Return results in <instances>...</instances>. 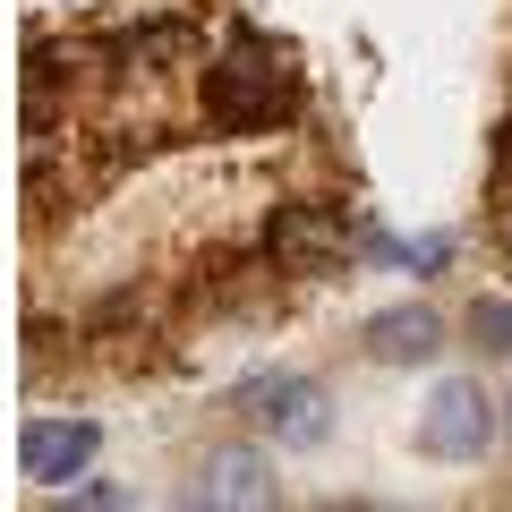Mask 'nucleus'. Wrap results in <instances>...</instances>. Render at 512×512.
Segmentation results:
<instances>
[{
  "label": "nucleus",
  "mask_w": 512,
  "mask_h": 512,
  "mask_svg": "<svg viewBox=\"0 0 512 512\" xmlns=\"http://www.w3.org/2000/svg\"><path fill=\"white\" fill-rule=\"evenodd\" d=\"M239 419L265 427L282 453H316V444L333 436V402H325V384H316L308 367H274V376H248V384H239Z\"/></svg>",
  "instance_id": "obj_3"
},
{
  "label": "nucleus",
  "mask_w": 512,
  "mask_h": 512,
  "mask_svg": "<svg viewBox=\"0 0 512 512\" xmlns=\"http://www.w3.org/2000/svg\"><path fill=\"white\" fill-rule=\"evenodd\" d=\"M504 436V410H495V393L478 376H444L436 393H427V410H419V453L427 461H453V470H470L487 444Z\"/></svg>",
  "instance_id": "obj_4"
},
{
  "label": "nucleus",
  "mask_w": 512,
  "mask_h": 512,
  "mask_svg": "<svg viewBox=\"0 0 512 512\" xmlns=\"http://www.w3.org/2000/svg\"><path fill=\"white\" fill-rule=\"evenodd\" d=\"M197 111H205V137H282L308 120V69L282 35L231 26L222 52H205L197 69Z\"/></svg>",
  "instance_id": "obj_1"
},
{
  "label": "nucleus",
  "mask_w": 512,
  "mask_h": 512,
  "mask_svg": "<svg viewBox=\"0 0 512 512\" xmlns=\"http://www.w3.org/2000/svg\"><path fill=\"white\" fill-rule=\"evenodd\" d=\"M359 350H367L376 367H427V359H444V316L427 308V299H410V308H384V316H367Z\"/></svg>",
  "instance_id": "obj_9"
},
{
  "label": "nucleus",
  "mask_w": 512,
  "mask_h": 512,
  "mask_svg": "<svg viewBox=\"0 0 512 512\" xmlns=\"http://www.w3.org/2000/svg\"><path fill=\"white\" fill-rule=\"evenodd\" d=\"M111 60H120V86H180V77L205 69V26L197 18H137L111 26Z\"/></svg>",
  "instance_id": "obj_5"
},
{
  "label": "nucleus",
  "mask_w": 512,
  "mask_h": 512,
  "mask_svg": "<svg viewBox=\"0 0 512 512\" xmlns=\"http://www.w3.org/2000/svg\"><path fill=\"white\" fill-rule=\"evenodd\" d=\"M350 248H359V214H350L342 197H316V188L265 205V231H256V256H265L282 282H325V274H342Z\"/></svg>",
  "instance_id": "obj_2"
},
{
  "label": "nucleus",
  "mask_w": 512,
  "mask_h": 512,
  "mask_svg": "<svg viewBox=\"0 0 512 512\" xmlns=\"http://www.w3.org/2000/svg\"><path fill=\"white\" fill-rule=\"evenodd\" d=\"M504 436H512V402H504Z\"/></svg>",
  "instance_id": "obj_13"
},
{
  "label": "nucleus",
  "mask_w": 512,
  "mask_h": 512,
  "mask_svg": "<svg viewBox=\"0 0 512 512\" xmlns=\"http://www.w3.org/2000/svg\"><path fill=\"white\" fill-rule=\"evenodd\" d=\"M188 504H222V512H265L282 504V478H274V453L256 444H214L188 478Z\"/></svg>",
  "instance_id": "obj_6"
},
{
  "label": "nucleus",
  "mask_w": 512,
  "mask_h": 512,
  "mask_svg": "<svg viewBox=\"0 0 512 512\" xmlns=\"http://www.w3.org/2000/svg\"><path fill=\"white\" fill-rule=\"evenodd\" d=\"M69 9H77V0H69Z\"/></svg>",
  "instance_id": "obj_14"
},
{
  "label": "nucleus",
  "mask_w": 512,
  "mask_h": 512,
  "mask_svg": "<svg viewBox=\"0 0 512 512\" xmlns=\"http://www.w3.org/2000/svg\"><path fill=\"white\" fill-rule=\"evenodd\" d=\"M393 265H410L419 282H436L444 265H453V239H444V231H427V239H393Z\"/></svg>",
  "instance_id": "obj_12"
},
{
  "label": "nucleus",
  "mask_w": 512,
  "mask_h": 512,
  "mask_svg": "<svg viewBox=\"0 0 512 512\" xmlns=\"http://www.w3.org/2000/svg\"><path fill=\"white\" fill-rule=\"evenodd\" d=\"M274 265L265 256H214V265H197V282H188V308L205 316V325H231V316H265V308H282V291H274Z\"/></svg>",
  "instance_id": "obj_7"
},
{
  "label": "nucleus",
  "mask_w": 512,
  "mask_h": 512,
  "mask_svg": "<svg viewBox=\"0 0 512 512\" xmlns=\"http://www.w3.org/2000/svg\"><path fill=\"white\" fill-rule=\"evenodd\" d=\"M461 333H470L478 359H512V299H470V316H461Z\"/></svg>",
  "instance_id": "obj_11"
},
{
  "label": "nucleus",
  "mask_w": 512,
  "mask_h": 512,
  "mask_svg": "<svg viewBox=\"0 0 512 512\" xmlns=\"http://www.w3.org/2000/svg\"><path fill=\"white\" fill-rule=\"evenodd\" d=\"M487 222H495V248L512 265V120L495 128V154H487Z\"/></svg>",
  "instance_id": "obj_10"
},
{
  "label": "nucleus",
  "mask_w": 512,
  "mask_h": 512,
  "mask_svg": "<svg viewBox=\"0 0 512 512\" xmlns=\"http://www.w3.org/2000/svg\"><path fill=\"white\" fill-rule=\"evenodd\" d=\"M94 453H103V427H94V419H35L18 436V470L35 478V487H69V478H86Z\"/></svg>",
  "instance_id": "obj_8"
}]
</instances>
